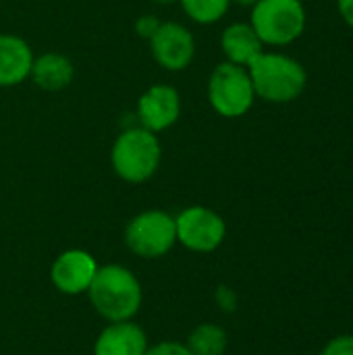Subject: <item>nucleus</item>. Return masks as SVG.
Masks as SVG:
<instances>
[{"label":"nucleus","mask_w":353,"mask_h":355,"mask_svg":"<svg viewBox=\"0 0 353 355\" xmlns=\"http://www.w3.org/2000/svg\"><path fill=\"white\" fill-rule=\"evenodd\" d=\"M318 355H353V335H337L322 345Z\"/></svg>","instance_id":"nucleus-17"},{"label":"nucleus","mask_w":353,"mask_h":355,"mask_svg":"<svg viewBox=\"0 0 353 355\" xmlns=\"http://www.w3.org/2000/svg\"><path fill=\"white\" fill-rule=\"evenodd\" d=\"M146 333L131 320L110 322L94 343V355H146Z\"/></svg>","instance_id":"nucleus-12"},{"label":"nucleus","mask_w":353,"mask_h":355,"mask_svg":"<svg viewBox=\"0 0 353 355\" xmlns=\"http://www.w3.org/2000/svg\"><path fill=\"white\" fill-rule=\"evenodd\" d=\"M216 302H218V306L225 312H235V308H237V295H235V291L229 289V287H225V285H221L216 289Z\"/></svg>","instance_id":"nucleus-20"},{"label":"nucleus","mask_w":353,"mask_h":355,"mask_svg":"<svg viewBox=\"0 0 353 355\" xmlns=\"http://www.w3.org/2000/svg\"><path fill=\"white\" fill-rule=\"evenodd\" d=\"M33 58V50L23 37L0 33V87H15L29 79Z\"/></svg>","instance_id":"nucleus-11"},{"label":"nucleus","mask_w":353,"mask_h":355,"mask_svg":"<svg viewBox=\"0 0 353 355\" xmlns=\"http://www.w3.org/2000/svg\"><path fill=\"white\" fill-rule=\"evenodd\" d=\"M154 60L171 73L185 71L196 56L193 33L175 21L160 23L158 31L148 40Z\"/></svg>","instance_id":"nucleus-8"},{"label":"nucleus","mask_w":353,"mask_h":355,"mask_svg":"<svg viewBox=\"0 0 353 355\" xmlns=\"http://www.w3.org/2000/svg\"><path fill=\"white\" fill-rule=\"evenodd\" d=\"M125 243L139 258H162L177 243L175 216L164 210L139 212L125 227Z\"/></svg>","instance_id":"nucleus-6"},{"label":"nucleus","mask_w":353,"mask_h":355,"mask_svg":"<svg viewBox=\"0 0 353 355\" xmlns=\"http://www.w3.org/2000/svg\"><path fill=\"white\" fill-rule=\"evenodd\" d=\"M181 116V96L173 85L156 83L148 87L137 100V119L139 127L160 133L173 127Z\"/></svg>","instance_id":"nucleus-9"},{"label":"nucleus","mask_w":353,"mask_h":355,"mask_svg":"<svg viewBox=\"0 0 353 355\" xmlns=\"http://www.w3.org/2000/svg\"><path fill=\"white\" fill-rule=\"evenodd\" d=\"M177 241L191 252L210 254L218 250L227 237L225 218L206 206H189L175 216Z\"/></svg>","instance_id":"nucleus-7"},{"label":"nucleus","mask_w":353,"mask_h":355,"mask_svg":"<svg viewBox=\"0 0 353 355\" xmlns=\"http://www.w3.org/2000/svg\"><path fill=\"white\" fill-rule=\"evenodd\" d=\"M231 2H235V4H239V6H254L258 0H231Z\"/></svg>","instance_id":"nucleus-22"},{"label":"nucleus","mask_w":353,"mask_h":355,"mask_svg":"<svg viewBox=\"0 0 353 355\" xmlns=\"http://www.w3.org/2000/svg\"><path fill=\"white\" fill-rule=\"evenodd\" d=\"M248 73L256 92L270 104H289L298 100L308 85V73L304 64L281 52H262L250 64Z\"/></svg>","instance_id":"nucleus-1"},{"label":"nucleus","mask_w":353,"mask_h":355,"mask_svg":"<svg viewBox=\"0 0 353 355\" xmlns=\"http://www.w3.org/2000/svg\"><path fill=\"white\" fill-rule=\"evenodd\" d=\"M96 270L98 264L92 254L83 250H67L52 262L50 281L64 295H81L87 293Z\"/></svg>","instance_id":"nucleus-10"},{"label":"nucleus","mask_w":353,"mask_h":355,"mask_svg":"<svg viewBox=\"0 0 353 355\" xmlns=\"http://www.w3.org/2000/svg\"><path fill=\"white\" fill-rule=\"evenodd\" d=\"M33 83L46 92H60L71 85L75 77V67L73 62L58 52H44L33 58L31 64V75Z\"/></svg>","instance_id":"nucleus-14"},{"label":"nucleus","mask_w":353,"mask_h":355,"mask_svg":"<svg viewBox=\"0 0 353 355\" xmlns=\"http://www.w3.org/2000/svg\"><path fill=\"white\" fill-rule=\"evenodd\" d=\"M185 345L193 355H223L229 347V335L223 327L204 322L191 331Z\"/></svg>","instance_id":"nucleus-15"},{"label":"nucleus","mask_w":353,"mask_h":355,"mask_svg":"<svg viewBox=\"0 0 353 355\" xmlns=\"http://www.w3.org/2000/svg\"><path fill=\"white\" fill-rule=\"evenodd\" d=\"M146 355H193L185 343L179 341H160L152 347H148Z\"/></svg>","instance_id":"nucleus-18"},{"label":"nucleus","mask_w":353,"mask_h":355,"mask_svg":"<svg viewBox=\"0 0 353 355\" xmlns=\"http://www.w3.org/2000/svg\"><path fill=\"white\" fill-rule=\"evenodd\" d=\"M160 23H162V21H158L154 15H141V17L135 21V31H137L139 37L150 40V37L158 31Z\"/></svg>","instance_id":"nucleus-19"},{"label":"nucleus","mask_w":353,"mask_h":355,"mask_svg":"<svg viewBox=\"0 0 353 355\" xmlns=\"http://www.w3.org/2000/svg\"><path fill=\"white\" fill-rule=\"evenodd\" d=\"M162 160V146L156 133L144 127H129L112 144L110 164L119 179L139 185L152 179Z\"/></svg>","instance_id":"nucleus-3"},{"label":"nucleus","mask_w":353,"mask_h":355,"mask_svg":"<svg viewBox=\"0 0 353 355\" xmlns=\"http://www.w3.org/2000/svg\"><path fill=\"white\" fill-rule=\"evenodd\" d=\"M337 8L343 21L353 29V0H337Z\"/></svg>","instance_id":"nucleus-21"},{"label":"nucleus","mask_w":353,"mask_h":355,"mask_svg":"<svg viewBox=\"0 0 353 355\" xmlns=\"http://www.w3.org/2000/svg\"><path fill=\"white\" fill-rule=\"evenodd\" d=\"M179 2L185 15L200 25H212L221 21L231 6V0H179Z\"/></svg>","instance_id":"nucleus-16"},{"label":"nucleus","mask_w":353,"mask_h":355,"mask_svg":"<svg viewBox=\"0 0 353 355\" xmlns=\"http://www.w3.org/2000/svg\"><path fill=\"white\" fill-rule=\"evenodd\" d=\"M87 295L96 312L108 322L131 320L141 308V285L137 277L121 264L98 266Z\"/></svg>","instance_id":"nucleus-2"},{"label":"nucleus","mask_w":353,"mask_h":355,"mask_svg":"<svg viewBox=\"0 0 353 355\" xmlns=\"http://www.w3.org/2000/svg\"><path fill=\"white\" fill-rule=\"evenodd\" d=\"M306 21L302 0H258L250 25L264 46H289L304 33Z\"/></svg>","instance_id":"nucleus-4"},{"label":"nucleus","mask_w":353,"mask_h":355,"mask_svg":"<svg viewBox=\"0 0 353 355\" xmlns=\"http://www.w3.org/2000/svg\"><path fill=\"white\" fill-rule=\"evenodd\" d=\"M256 100V92L248 73V67L233 62H221L214 67L208 79V102L225 119L243 116Z\"/></svg>","instance_id":"nucleus-5"},{"label":"nucleus","mask_w":353,"mask_h":355,"mask_svg":"<svg viewBox=\"0 0 353 355\" xmlns=\"http://www.w3.org/2000/svg\"><path fill=\"white\" fill-rule=\"evenodd\" d=\"M221 50L227 62L248 67L258 54L264 52V44L250 23H231L221 35Z\"/></svg>","instance_id":"nucleus-13"},{"label":"nucleus","mask_w":353,"mask_h":355,"mask_svg":"<svg viewBox=\"0 0 353 355\" xmlns=\"http://www.w3.org/2000/svg\"><path fill=\"white\" fill-rule=\"evenodd\" d=\"M156 4H175V2H179V0H154Z\"/></svg>","instance_id":"nucleus-23"}]
</instances>
